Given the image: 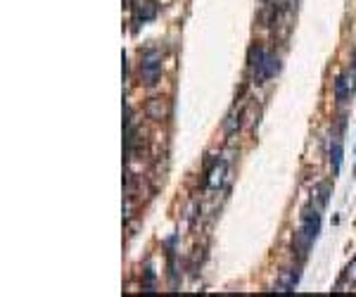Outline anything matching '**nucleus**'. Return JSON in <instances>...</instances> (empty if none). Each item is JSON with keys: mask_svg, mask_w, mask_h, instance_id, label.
<instances>
[{"mask_svg": "<svg viewBox=\"0 0 356 297\" xmlns=\"http://www.w3.org/2000/svg\"><path fill=\"white\" fill-rule=\"evenodd\" d=\"M318 233H321V214H318V209L307 204L302 209V223H299V231H297V240L309 250L311 245L318 240Z\"/></svg>", "mask_w": 356, "mask_h": 297, "instance_id": "1", "label": "nucleus"}, {"mask_svg": "<svg viewBox=\"0 0 356 297\" xmlns=\"http://www.w3.org/2000/svg\"><path fill=\"white\" fill-rule=\"evenodd\" d=\"M140 78L145 86H157L162 78V52L157 48H147L140 55Z\"/></svg>", "mask_w": 356, "mask_h": 297, "instance_id": "2", "label": "nucleus"}, {"mask_svg": "<svg viewBox=\"0 0 356 297\" xmlns=\"http://www.w3.org/2000/svg\"><path fill=\"white\" fill-rule=\"evenodd\" d=\"M278 69H280L278 57H276L273 52H266V55H263V60H261V64L252 69V72H254V81H257V83H263L266 78L276 76V74H278Z\"/></svg>", "mask_w": 356, "mask_h": 297, "instance_id": "3", "label": "nucleus"}, {"mask_svg": "<svg viewBox=\"0 0 356 297\" xmlns=\"http://www.w3.org/2000/svg\"><path fill=\"white\" fill-rule=\"evenodd\" d=\"M328 155H330V167H332V173H340L342 157H344V148H342L340 138H332V141H330V150H328Z\"/></svg>", "mask_w": 356, "mask_h": 297, "instance_id": "4", "label": "nucleus"}, {"mask_svg": "<svg viewBox=\"0 0 356 297\" xmlns=\"http://www.w3.org/2000/svg\"><path fill=\"white\" fill-rule=\"evenodd\" d=\"M349 95H352V81L347 78V74H340L335 78V100L340 105H344L349 100Z\"/></svg>", "mask_w": 356, "mask_h": 297, "instance_id": "5", "label": "nucleus"}, {"mask_svg": "<svg viewBox=\"0 0 356 297\" xmlns=\"http://www.w3.org/2000/svg\"><path fill=\"white\" fill-rule=\"evenodd\" d=\"M159 12V5L155 0H147V2H140V7L136 10V22H152Z\"/></svg>", "mask_w": 356, "mask_h": 297, "instance_id": "6", "label": "nucleus"}, {"mask_svg": "<svg viewBox=\"0 0 356 297\" xmlns=\"http://www.w3.org/2000/svg\"><path fill=\"white\" fill-rule=\"evenodd\" d=\"M297 283H299V269H290L287 273H283V278L278 283V293H290L297 288Z\"/></svg>", "mask_w": 356, "mask_h": 297, "instance_id": "7", "label": "nucleus"}, {"mask_svg": "<svg viewBox=\"0 0 356 297\" xmlns=\"http://www.w3.org/2000/svg\"><path fill=\"white\" fill-rule=\"evenodd\" d=\"M316 193H318V204L325 207V204H328V195H330V183H321Z\"/></svg>", "mask_w": 356, "mask_h": 297, "instance_id": "8", "label": "nucleus"}, {"mask_svg": "<svg viewBox=\"0 0 356 297\" xmlns=\"http://www.w3.org/2000/svg\"><path fill=\"white\" fill-rule=\"evenodd\" d=\"M344 278H349L352 283H356V259L349 264V269H347V273H344Z\"/></svg>", "mask_w": 356, "mask_h": 297, "instance_id": "9", "label": "nucleus"}, {"mask_svg": "<svg viewBox=\"0 0 356 297\" xmlns=\"http://www.w3.org/2000/svg\"><path fill=\"white\" fill-rule=\"evenodd\" d=\"M352 60H354V78H356V50L352 52Z\"/></svg>", "mask_w": 356, "mask_h": 297, "instance_id": "10", "label": "nucleus"}, {"mask_svg": "<svg viewBox=\"0 0 356 297\" xmlns=\"http://www.w3.org/2000/svg\"><path fill=\"white\" fill-rule=\"evenodd\" d=\"M261 2H268V0H261Z\"/></svg>", "mask_w": 356, "mask_h": 297, "instance_id": "11", "label": "nucleus"}]
</instances>
